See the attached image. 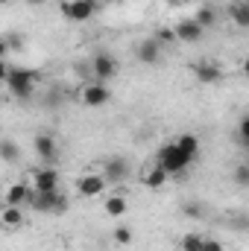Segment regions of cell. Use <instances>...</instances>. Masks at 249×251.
<instances>
[{
	"mask_svg": "<svg viewBox=\"0 0 249 251\" xmlns=\"http://www.w3.org/2000/svg\"><path fill=\"white\" fill-rule=\"evenodd\" d=\"M38 79H41V70H35V67H9L6 88L15 100H30L35 94Z\"/></svg>",
	"mask_w": 249,
	"mask_h": 251,
	"instance_id": "obj_1",
	"label": "cell"
},
{
	"mask_svg": "<svg viewBox=\"0 0 249 251\" xmlns=\"http://www.w3.org/2000/svg\"><path fill=\"white\" fill-rule=\"evenodd\" d=\"M156 164H158V167H161L167 176H182V173H185L193 161H190L185 152H182V149H179V146L170 140V143H164V146L158 149V158H156Z\"/></svg>",
	"mask_w": 249,
	"mask_h": 251,
	"instance_id": "obj_2",
	"label": "cell"
},
{
	"mask_svg": "<svg viewBox=\"0 0 249 251\" xmlns=\"http://www.w3.org/2000/svg\"><path fill=\"white\" fill-rule=\"evenodd\" d=\"M27 204L35 213H64L67 210V196L59 193V190H50V193H35L32 190V196H30Z\"/></svg>",
	"mask_w": 249,
	"mask_h": 251,
	"instance_id": "obj_3",
	"label": "cell"
},
{
	"mask_svg": "<svg viewBox=\"0 0 249 251\" xmlns=\"http://www.w3.org/2000/svg\"><path fill=\"white\" fill-rule=\"evenodd\" d=\"M59 9H62V15L67 21L85 24V21H91V18L100 12V3H97V0H62Z\"/></svg>",
	"mask_w": 249,
	"mask_h": 251,
	"instance_id": "obj_4",
	"label": "cell"
},
{
	"mask_svg": "<svg viewBox=\"0 0 249 251\" xmlns=\"http://www.w3.org/2000/svg\"><path fill=\"white\" fill-rule=\"evenodd\" d=\"M79 102H82L85 108H103V105L112 102V88L103 85V82H88V85H82V91H79Z\"/></svg>",
	"mask_w": 249,
	"mask_h": 251,
	"instance_id": "obj_5",
	"label": "cell"
},
{
	"mask_svg": "<svg viewBox=\"0 0 249 251\" xmlns=\"http://www.w3.org/2000/svg\"><path fill=\"white\" fill-rule=\"evenodd\" d=\"M118 70H121V64H118V59H115L112 53H94V59H91L94 82H103V85H106V79H115Z\"/></svg>",
	"mask_w": 249,
	"mask_h": 251,
	"instance_id": "obj_6",
	"label": "cell"
},
{
	"mask_svg": "<svg viewBox=\"0 0 249 251\" xmlns=\"http://www.w3.org/2000/svg\"><path fill=\"white\" fill-rule=\"evenodd\" d=\"M132 176V167H129V161L121 158V155H112V158H106L103 161V178H106V184H121Z\"/></svg>",
	"mask_w": 249,
	"mask_h": 251,
	"instance_id": "obj_7",
	"label": "cell"
},
{
	"mask_svg": "<svg viewBox=\"0 0 249 251\" xmlns=\"http://www.w3.org/2000/svg\"><path fill=\"white\" fill-rule=\"evenodd\" d=\"M32 149H35V155L41 158V161H47V164H56L59 161V143H56V137L53 134H47V131H41V134H35L32 137Z\"/></svg>",
	"mask_w": 249,
	"mask_h": 251,
	"instance_id": "obj_8",
	"label": "cell"
},
{
	"mask_svg": "<svg viewBox=\"0 0 249 251\" xmlns=\"http://www.w3.org/2000/svg\"><path fill=\"white\" fill-rule=\"evenodd\" d=\"M173 35H176V41H185V44H196V41H202V35H205V29L193 21V18H179L176 24H173Z\"/></svg>",
	"mask_w": 249,
	"mask_h": 251,
	"instance_id": "obj_9",
	"label": "cell"
},
{
	"mask_svg": "<svg viewBox=\"0 0 249 251\" xmlns=\"http://www.w3.org/2000/svg\"><path fill=\"white\" fill-rule=\"evenodd\" d=\"M106 178L103 176H97V173H85L79 181H76V193L79 196H85V199H97V196H103L106 193Z\"/></svg>",
	"mask_w": 249,
	"mask_h": 251,
	"instance_id": "obj_10",
	"label": "cell"
},
{
	"mask_svg": "<svg viewBox=\"0 0 249 251\" xmlns=\"http://www.w3.org/2000/svg\"><path fill=\"white\" fill-rule=\"evenodd\" d=\"M161 44L150 35V38H144V41H138V47H135V59L141 64H158L161 62Z\"/></svg>",
	"mask_w": 249,
	"mask_h": 251,
	"instance_id": "obj_11",
	"label": "cell"
},
{
	"mask_svg": "<svg viewBox=\"0 0 249 251\" xmlns=\"http://www.w3.org/2000/svg\"><path fill=\"white\" fill-rule=\"evenodd\" d=\"M193 76L199 85H217L223 82V67L214 62H196L193 64Z\"/></svg>",
	"mask_w": 249,
	"mask_h": 251,
	"instance_id": "obj_12",
	"label": "cell"
},
{
	"mask_svg": "<svg viewBox=\"0 0 249 251\" xmlns=\"http://www.w3.org/2000/svg\"><path fill=\"white\" fill-rule=\"evenodd\" d=\"M59 173L53 170V167H47V170H35L32 173V190L35 193H50V190H59Z\"/></svg>",
	"mask_w": 249,
	"mask_h": 251,
	"instance_id": "obj_13",
	"label": "cell"
},
{
	"mask_svg": "<svg viewBox=\"0 0 249 251\" xmlns=\"http://www.w3.org/2000/svg\"><path fill=\"white\" fill-rule=\"evenodd\" d=\"M30 196H32V187H30V184H24V181H15V184H9V187L3 190V204L24 207V204L30 201Z\"/></svg>",
	"mask_w": 249,
	"mask_h": 251,
	"instance_id": "obj_14",
	"label": "cell"
},
{
	"mask_svg": "<svg viewBox=\"0 0 249 251\" xmlns=\"http://www.w3.org/2000/svg\"><path fill=\"white\" fill-rule=\"evenodd\" d=\"M24 222H27V216H24L21 207H12V204H3L0 207V228L3 231H21Z\"/></svg>",
	"mask_w": 249,
	"mask_h": 251,
	"instance_id": "obj_15",
	"label": "cell"
},
{
	"mask_svg": "<svg viewBox=\"0 0 249 251\" xmlns=\"http://www.w3.org/2000/svg\"><path fill=\"white\" fill-rule=\"evenodd\" d=\"M167 178H170V176H167L158 164H153V167H147V170L141 173V184L150 187V190H161L164 184H167Z\"/></svg>",
	"mask_w": 249,
	"mask_h": 251,
	"instance_id": "obj_16",
	"label": "cell"
},
{
	"mask_svg": "<svg viewBox=\"0 0 249 251\" xmlns=\"http://www.w3.org/2000/svg\"><path fill=\"white\" fill-rule=\"evenodd\" d=\"M173 143H176V146H179V149L185 152V155L190 158V161H193V164L199 161V155H202V146H199V137H196V134L185 131V134H179V137H176Z\"/></svg>",
	"mask_w": 249,
	"mask_h": 251,
	"instance_id": "obj_17",
	"label": "cell"
},
{
	"mask_svg": "<svg viewBox=\"0 0 249 251\" xmlns=\"http://www.w3.org/2000/svg\"><path fill=\"white\" fill-rule=\"evenodd\" d=\"M103 210H106V216H112V219H121L126 210H129V201H126L124 196H109V199L103 201Z\"/></svg>",
	"mask_w": 249,
	"mask_h": 251,
	"instance_id": "obj_18",
	"label": "cell"
},
{
	"mask_svg": "<svg viewBox=\"0 0 249 251\" xmlns=\"http://www.w3.org/2000/svg\"><path fill=\"white\" fill-rule=\"evenodd\" d=\"M229 15H232V21H235L238 29H249V6L244 0L232 3V6H229Z\"/></svg>",
	"mask_w": 249,
	"mask_h": 251,
	"instance_id": "obj_19",
	"label": "cell"
},
{
	"mask_svg": "<svg viewBox=\"0 0 249 251\" xmlns=\"http://www.w3.org/2000/svg\"><path fill=\"white\" fill-rule=\"evenodd\" d=\"M193 21H196L202 29H211V26H217V9H214V6H199L196 15H193Z\"/></svg>",
	"mask_w": 249,
	"mask_h": 251,
	"instance_id": "obj_20",
	"label": "cell"
},
{
	"mask_svg": "<svg viewBox=\"0 0 249 251\" xmlns=\"http://www.w3.org/2000/svg\"><path fill=\"white\" fill-rule=\"evenodd\" d=\"M0 161H6V164H18L21 161V149H18L15 140H9V137L0 140Z\"/></svg>",
	"mask_w": 249,
	"mask_h": 251,
	"instance_id": "obj_21",
	"label": "cell"
},
{
	"mask_svg": "<svg viewBox=\"0 0 249 251\" xmlns=\"http://www.w3.org/2000/svg\"><path fill=\"white\" fill-rule=\"evenodd\" d=\"M179 249L182 251H202V234H185L179 240Z\"/></svg>",
	"mask_w": 249,
	"mask_h": 251,
	"instance_id": "obj_22",
	"label": "cell"
},
{
	"mask_svg": "<svg viewBox=\"0 0 249 251\" xmlns=\"http://www.w3.org/2000/svg\"><path fill=\"white\" fill-rule=\"evenodd\" d=\"M112 240H115L118 246H132L135 234H132V228H126V225H118V228L112 231Z\"/></svg>",
	"mask_w": 249,
	"mask_h": 251,
	"instance_id": "obj_23",
	"label": "cell"
},
{
	"mask_svg": "<svg viewBox=\"0 0 249 251\" xmlns=\"http://www.w3.org/2000/svg\"><path fill=\"white\" fill-rule=\"evenodd\" d=\"M182 213H185L187 219H202L205 216V204L202 201H185L182 204Z\"/></svg>",
	"mask_w": 249,
	"mask_h": 251,
	"instance_id": "obj_24",
	"label": "cell"
},
{
	"mask_svg": "<svg viewBox=\"0 0 249 251\" xmlns=\"http://www.w3.org/2000/svg\"><path fill=\"white\" fill-rule=\"evenodd\" d=\"M153 38H156L161 47H167V44H173V41H176V35H173V26H158Z\"/></svg>",
	"mask_w": 249,
	"mask_h": 251,
	"instance_id": "obj_25",
	"label": "cell"
},
{
	"mask_svg": "<svg viewBox=\"0 0 249 251\" xmlns=\"http://www.w3.org/2000/svg\"><path fill=\"white\" fill-rule=\"evenodd\" d=\"M235 181H238L241 187H249V167L247 164H238V167H235Z\"/></svg>",
	"mask_w": 249,
	"mask_h": 251,
	"instance_id": "obj_26",
	"label": "cell"
},
{
	"mask_svg": "<svg viewBox=\"0 0 249 251\" xmlns=\"http://www.w3.org/2000/svg\"><path fill=\"white\" fill-rule=\"evenodd\" d=\"M238 143H241V146H249V123H247V117H241V123H238Z\"/></svg>",
	"mask_w": 249,
	"mask_h": 251,
	"instance_id": "obj_27",
	"label": "cell"
},
{
	"mask_svg": "<svg viewBox=\"0 0 249 251\" xmlns=\"http://www.w3.org/2000/svg\"><path fill=\"white\" fill-rule=\"evenodd\" d=\"M202 251H226V249H223L220 240H214V237H202Z\"/></svg>",
	"mask_w": 249,
	"mask_h": 251,
	"instance_id": "obj_28",
	"label": "cell"
},
{
	"mask_svg": "<svg viewBox=\"0 0 249 251\" xmlns=\"http://www.w3.org/2000/svg\"><path fill=\"white\" fill-rule=\"evenodd\" d=\"M6 44H9V50H21V47H24V38H21V35H15V32H12V35H9V38H6Z\"/></svg>",
	"mask_w": 249,
	"mask_h": 251,
	"instance_id": "obj_29",
	"label": "cell"
},
{
	"mask_svg": "<svg viewBox=\"0 0 249 251\" xmlns=\"http://www.w3.org/2000/svg\"><path fill=\"white\" fill-rule=\"evenodd\" d=\"M6 76H9V64L0 59V85H6Z\"/></svg>",
	"mask_w": 249,
	"mask_h": 251,
	"instance_id": "obj_30",
	"label": "cell"
},
{
	"mask_svg": "<svg viewBox=\"0 0 249 251\" xmlns=\"http://www.w3.org/2000/svg\"><path fill=\"white\" fill-rule=\"evenodd\" d=\"M9 56V44H6V38L0 35V59H6Z\"/></svg>",
	"mask_w": 249,
	"mask_h": 251,
	"instance_id": "obj_31",
	"label": "cell"
},
{
	"mask_svg": "<svg viewBox=\"0 0 249 251\" xmlns=\"http://www.w3.org/2000/svg\"><path fill=\"white\" fill-rule=\"evenodd\" d=\"M167 3H170V6H187L190 0H167Z\"/></svg>",
	"mask_w": 249,
	"mask_h": 251,
	"instance_id": "obj_32",
	"label": "cell"
},
{
	"mask_svg": "<svg viewBox=\"0 0 249 251\" xmlns=\"http://www.w3.org/2000/svg\"><path fill=\"white\" fill-rule=\"evenodd\" d=\"M27 3H30V6H44L47 0H27Z\"/></svg>",
	"mask_w": 249,
	"mask_h": 251,
	"instance_id": "obj_33",
	"label": "cell"
},
{
	"mask_svg": "<svg viewBox=\"0 0 249 251\" xmlns=\"http://www.w3.org/2000/svg\"><path fill=\"white\" fill-rule=\"evenodd\" d=\"M0 3H6V0H0Z\"/></svg>",
	"mask_w": 249,
	"mask_h": 251,
	"instance_id": "obj_34",
	"label": "cell"
}]
</instances>
